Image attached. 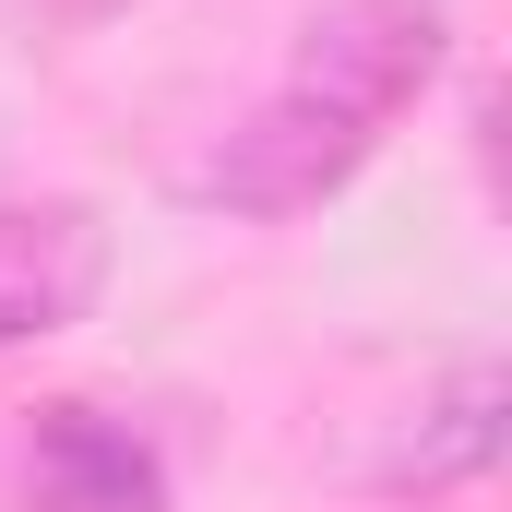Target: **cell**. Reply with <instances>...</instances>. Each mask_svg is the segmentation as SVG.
Instances as JSON below:
<instances>
[{
    "label": "cell",
    "instance_id": "obj_1",
    "mask_svg": "<svg viewBox=\"0 0 512 512\" xmlns=\"http://www.w3.org/2000/svg\"><path fill=\"white\" fill-rule=\"evenodd\" d=\"M441 72H453V0H322L298 24L286 96H310L358 131H393Z\"/></svg>",
    "mask_w": 512,
    "mask_h": 512
},
{
    "label": "cell",
    "instance_id": "obj_2",
    "mask_svg": "<svg viewBox=\"0 0 512 512\" xmlns=\"http://www.w3.org/2000/svg\"><path fill=\"white\" fill-rule=\"evenodd\" d=\"M370 155H382V131H358V120H334V108H310V96L274 84L251 120L191 167V191H203L215 215H239V227H298V215H322Z\"/></svg>",
    "mask_w": 512,
    "mask_h": 512
},
{
    "label": "cell",
    "instance_id": "obj_3",
    "mask_svg": "<svg viewBox=\"0 0 512 512\" xmlns=\"http://www.w3.org/2000/svg\"><path fill=\"white\" fill-rule=\"evenodd\" d=\"M108 286V215L84 191H12L0 203V358L72 334Z\"/></svg>",
    "mask_w": 512,
    "mask_h": 512
},
{
    "label": "cell",
    "instance_id": "obj_4",
    "mask_svg": "<svg viewBox=\"0 0 512 512\" xmlns=\"http://www.w3.org/2000/svg\"><path fill=\"white\" fill-rule=\"evenodd\" d=\"M501 441H512V370L501 358H465V370H441L393 417V441L370 453V489L382 501H453V489H477L501 465Z\"/></svg>",
    "mask_w": 512,
    "mask_h": 512
},
{
    "label": "cell",
    "instance_id": "obj_5",
    "mask_svg": "<svg viewBox=\"0 0 512 512\" xmlns=\"http://www.w3.org/2000/svg\"><path fill=\"white\" fill-rule=\"evenodd\" d=\"M24 512H167V465L108 405H36V429H24Z\"/></svg>",
    "mask_w": 512,
    "mask_h": 512
},
{
    "label": "cell",
    "instance_id": "obj_6",
    "mask_svg": "<svg viewBox=\"0 0 512 512\" xmlns=\"http://www.w3.org/2000/svg\"><path fill=\"white\" fill-rule=\"evenodd\" d=\"M143 0H36V24L48 36H108V24H131Z\"/></svg>",
    "mask_w": 512,
    "mask_h": 512
}]
</instances>
